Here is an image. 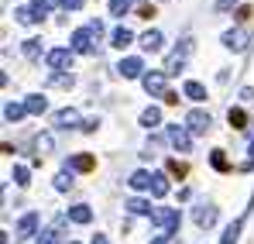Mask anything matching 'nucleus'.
Segmentation results:
<instances>
[{"label": "nucleus", "mask_w": 254, "mask_h": 244, "mask_svg": "<svg viewBox=\"0 0 254 244\" xmlns=\"http://www.w3.org/2000/svg\"><path fill=\"white\" fill-rule=\"evenodd\" d=\"M251 17V7H237V21H248Z\"/></svg>", "instance_id": "ea45409f"}, {"label": "nucleus", "mask_w": 254, "mask_h": 244, "mask_svg": "<svg viewBox=\"0 0 254 244\" xmlns=\"http://www.w3.org/2000/svg\"><path fill=\"white\" fill-rule=\"evenodd\" d=\"M127 210H130V213H155V210H151V206L144 203L141 196H134V200H127Z\"/></svg>", "instance_id": "72a5a7b5"}, {"label": "nucleus", "mask_w": 254, "mask_h": 244, "mask_svg": "<svg viewBox=\"0 0 254 244\" xmlns=\"http://www.w3.org/2000/svg\"><path fill=\"white\" fill-rule=\"evenodd\" d=\"M24 107H28V114H45L48 100H45V96H28V100H24Z\"/></svg>", "instance_id": "bb28decb"}, {"label": "nucleus", "mask_w": 254, "mask_h": 244, "mask_svg": "<svg viewBox=\"0 0 254 244\" xmlns=\"http://www.w3.org/2000/svg\"><path fill=\"white\" fill-rule=\"evenodd\" d=\"M69 244H76V241H69Z\"/></svg>", "instance_id": "37998d69"}, {"label": "nucleus", "mask_w": 254, "mask_h": 244, "mask_svg": "<svg viewBox=\"0 0 254 244\" xmlns=\"http://www.w3.org/2000/svg\"><path fill=\"white\" fill-rule=\"evenodd\" d=\"M130 31H127V28H117V31H114V35H110V45H117V48H127V45H130Z\"/></svg>", "instance_id": "cd10ccee"}, {"label": "nucleus", "mask_w": 254, "mask_h": 244, "mask_svg": "<svg viewBox=\"0 0 254 244\" xmlns=\"http://www.w3.org/2000/svg\"><path fill=\"white\" fill-rule=\"evenodd\" d=\"M223 45H227L230 52H244V48H248V31H241V28L227 31V35H223Z\"/></svg>", "instance_id": "9b49d317"}, {"label": "nucleus", "mask_w": 254, "mask_h": 244, "mask_svg": "<svg viewBox=\"0 0 254 244\" xmlns=\"http://www.w3.org/2000/svg\"><path fill=\"white\" fill-rule=\"evenodd\" d=\"M35 148H38V152H52V148H55V138H52V134H38V138H35Z\"/></svg>", "instance_id": "473e14b6"}, {"label": "nucleus", "mask_w": 254, "mask_h": 244, "mask_svg": "<svg viewBox=\"0 0 254 244\" xmlns=\"http://www.w3.org/2000/svg\"><path fill=\"white\" fill-rule=\"evenodd\" d=\"M21 52H24L28 59H42V41H38V38H24Z\"/></svg>", "instance_id": "b1692460"}, {"label": "nucleus", "mask_w": 254, "mask_h": 244, "mask_svg": "<svg viewBox=\"0 0 254 244\" xmlns=\"http://www.w3.org/2000/svg\"><path fill=\"white\" fill-rule=\"evenodd\" d=\"M141 69H144V62H141V59H134V55H130V59H121V66H117V73H121L124 80H144V73H141Z\"/></svg>", "instance_id": "423d86ee"}, {"label": "nucleus", "mask_w": 254, "mask_h": 244, "mask_svg": "<svg viewBox=\"0 0 254 244\" xmlns=\"http://www.w3.org/2000/svg\"><path fill=\"white\" fill-rule=\"evenodd\" d=\"M192 48H196V41H192V35H186V38H182V45H179V48L169 55V62H165V69H162V73H165V76L179 73V69L186 66V59L192 55Z\"/></svg>", "instance_id": "f03ea898"}, {"label": "nucleus", "mask_w": 254, "mask_h": 244, "mask_svg": "<svg viewBox=\"0 0 254 244\" xmlns=\"http://www.w3.org/2000/svg\"><path fill=\"white\" fill-rule=\"evenodd\" d=\"M151 220L162 227V234H179V210H172V206H162V210H155L151 213Z\"/></svg>", "instance_id": "7ed1b4c3"}, {"label": "nucleus", "mask_w": 254, "mask_h": 244, "mask_svg": "<svg viewBox=\"0 0 254 244\" xmlns=\"http://www.w3.org/2000/svg\"><path fill=\"white\" fill-rule=\"evenodd\" d=\"M93 165H96V159H93V155H76V159L69 162V168H72V172H89Z\"/></svg>", "instance_id": "4be33fe9"}, {"label": "nucleus", "mask_w": 254, "mask_h": 244, "mask_svg": "<svg viewBox=\"0 0 254 244\" xmlns=\"http://www.w3.org/2000/svg\"><path fill=\"white\" fill-rule=\"evenodd\" d=\"M227 121H230V127H234V131H244V127H248V114H244L241 107H230Z\"/></svg>", "instance_id": "f3484780"}, {"label": "nucleus", "mask_w": 254, "mask_h": 244, "mask_svg": "<svg viewBox=\"0 0 254 244\" xmlns=\"http://www.w3.org/2000/svg\"><path fill=\"white\" fill-rule=\"evenodd\" d=\"M69 220L72 224H89L93 220V210L89 206H69Z\"/></svg>", "instance_id": "a211bd4d"}, {"label": "nucleus", "mask_w": 254, "mask_h": 244, "mask_svg": "<svg viewBox=\"0 0 254 244\" xmlns=\"http://www.w3.org/2000/svg\"><path fill=\"white\" fill-rule=\"evenodd\" d=\"M192 220H196L199 227H213V224H216V206L213 203H199L196 210H192Z\"/></svg>", "instance_id": "6e6552de"}, {"label": "nucleus", "mask_w": 254, "mask_h": 244, "mask_svg": "<svg viewBox=\"0 0 254 244\" xmlns=\"http://www.w3.org/2000/svg\"><path fill=\"white\" fill-rule=\"evenodd\" d=\"M93 244H110V241H107V234H93Z\"/></svg>", "instance_id": "a19ab883"}, {"label": "nucleus", "mask_w": 254, "mask_h": 244, "mask_svg": "<svg viewBox=\"0 0 254 244\" xmlns=\"http://www.w3.org/2000/svg\"><path fill=\"white\" fill-rule=\"evenodd\" d=\"M151 196H169V179L162 175V172H151Z\"/></svg>", "instance_id": "2eb2a0df"}, {"label": "nucleus", "mask_w": 254, "mask_h": 244, "mask_svg": "<svg viewBox=\"0 0 254 244\" xmlns=\"http://www.w3.org/2000/svg\"><path fill=\"white\" fill-rule=\"evenodd\" d=\"M210 114L206 110H192L189 117H186V127H189V134H206L210 131Z\"/></svg>", "instance_id": "39448f33"}, {"label": "nucleus", "mask_w": 254, "mask_h": 244, "mask_svg": "<svg viewBox=\"0 0 254 244\" xmlns=\"http://www.w3.org/2000/svg\"><path fill=\"white\" fill-rule=\"evenodd\" d=\"M72 55H76L72 48H52V52L45 55V62H48L52 69H69V66H72Z\"/></svg>", "instance_id": "20e7f679"}, {"label": "nucleus", "mask_w": 254, "mask_h": 244, "mask_svg": "<svg viewBox=\"0 0 254 244\" xmlns=\"http://www.w3.org/2000/svg\"><path fill=\"white\" fill-rule=\"evenodd\" d=\"M141 124H144L148 131H151V127H158V124H162V110H158V107H148V110L141 114Z\"/></svg>", "instance_id": "5701e85b"}, {"label": "nucleus", "mask_w": 254, "mask_h": 244, "mask_svg": "<svg viewBox=\"0 0 254 244\" xmlns=\"http://www.w3.org/2000/svg\"><path fill=\"white\" fill-rule=\"evenodd\" d=\"M127 10H130V0H110V14L114 17H124Z\"/></svg>", "instance_id": "f704fd0d"}, {"label": "nucleus", "mask_w": 254, "mask_h": 244, "mask_svg": "<svg viewBox=\"0 0 254 244\" xmlns=\"http://www.w3.org/2000/svg\"><path fill=\"white\" fill-rule=\"evenodd\" d=\"M24 114H28V107H24V103H7V107H3V117H7L10 124H17Z\"/></svg>", "instance_id": "412c9836"}, {"label": "nucleus", "mask_w": 254, "mask_h": 244, "mask_svg": "<svg viewBox=\"0 0 254 244\" xmlns=\"http://www.w3.org/2000/svg\"><path fill=\"white\" fill-rule=\"evenodd\" d=\"M169 241H172L169 234H158V238H155V241H151V244H169Z\"/></svg>", "instance_id": "79ce46f5"}, {"label": "nucleus", "mask_w": 254, "mask_h": 244, "mask_svg": "<svg viewBox=\"0 0 254 244\" xmlns=\"http://www.w3.org/2000/svg\"><path fill=\"white\" fill-rule=\"evenodd\" d=\"M35 227H38V213H24L17 220V241H28L35 234Z\"/></svg>", "instance_id": "9d476101"}, {"label": "nucleus", "mask_w": 254, "mask_h": 244, "mask_svg": "<svg viewBox=\"0 0 254 244\" xmlns=\"http://www.w3.org/2000/svg\"><path fill=\"white\" fill-rule=\"evenodd\" d=\"M151 14H155L151 3H141V7H137V17H151Z\"/></svg>", "instance_id": "4c0bfd02"}, {"label": "nucleus", "mask_w": 254, "mask_h": 244, "mask_svg": "<svg viewBox=\"0 0 254 244\" xmlns=\"http://www.w3.org/2000/svg\"><path fill=\"white\" fill-rule=\"evenodd\" d=\"M237 7V0H216V10L220 14H227V10H234Z\"/></svg>", "instance_id": "c9c22d12"}, {"label": "nucleus", "mask_w": 254, "mask_h": 244, "mask_svg": "<svg viewBox=\"0 0 254 244\" xmlns=\"http://www.w3.org/2000/svg\"><path fill=\"white\" fill-rule=\"evenodd\" d=\"M144 89H148V93H151V96H162V100H165V93H169V89H165V73H144Z\"/></svg>", "instance_id": "0eeeda50"}, {"label": "nucleus", "mask_w": 254, "mask_h": 244, "mask_svg": "<svg viewBox=\"0 0 254 244\" xmlns=\"http://www.w3.org/2000/svg\"><path fill=\"white\" fill-rule=\"evenodd\" d=\"M10 179H14L17 186H28V182H31V172H28L24 165H14V172H10Z\"/></svg>", "instance_id": "7c9ffc66"}, {"label": "nucleus", "mask_w": 254, "mask_h": 244, "mask_svg": "<svg viewBox=\"0 0 254 244\" xmlns=\"http://www.w3.org/2000/svg\"><path fill=\"white\" fill-rule=\"evenodd\" d=\"M169 141L179 152H189V131H186L182 124H169Z\"/></svg>", "instance_id": "1a4fd4ad"}, {"label": "nucleus", "mask_w": 254, "mask_h": 244, "mask_svg": "<svg viewBox=\"0 0 254 244\" xmlns=\"http://www.w3.org/2000/svg\"><path fill=\"white\" fill-rule=\"evenodd\" d=\"M162 31H144V35H141V45H144V52H158V48H162Z\"/></svg>", "instance_id": "dca6fc26"}, {"label": "nucleus", "mask_w": 254, "mask_h": 244, "mask_svg": "<svg viewBox=\"0 0 254 244\" xmlns=\"http://www.w3.org/2000/svg\"><path fill=\"white\" fill-rule=\"evenodd\" d=\"M72 76H69V73H55V76H52V80H48V86H59V89H69V86H72Z\"/></svg>", "instance_id": "2f4dec72"}, {"label": "nucleus", "mask_w": 254, "mask_h": 244, "mask_svg": "<svg viewBox=\"0 0 254 244\" xmlns=\"http://www.w3.org/2000/svg\"><path fill=\"white\" fill-rule=\"evenodd\" d=\"M182 93H186L189 100H206V89H203V82H196V80L186 82V86H182Z\"/></svg>", "instance_id": "aec40b11"}, {"label": "nucleus", "mask_w": 254, "mask_h": 244, "mask_svg": "<svg viewBox=\"0 0 254 244\" xmlns=\"http://www.w3.org/2000/svg\"><path fill=\"white\" fill-rule=\"evenodd\" d=\"M165 168H169V175H175V179H186V175H189V165L179 162V159H169V165H165Z\"/></svg>", "instance_id": "a878e982"}, {"label": "nucleus", "mask_w": 254, "mask_h": 244, "mask_svg": "<svg viewBox=\"0 0 254 244\" xmlns=\"http://www.w3.org/2000/svg\"><path fill=\"white\" fill-rule=\"evenodd\" d=\"M241 168H244V172H251V168H254V141H251V148H248V162L241 165Z\"/></svg>", "instance_id": "e433bc0d"}, {"label": "nucleus", "mask_w": 254, "mask_h": 244, "mask_svg": "<svg viewBox=\"0 0 254 244\" xmlns=\"http://www.w3.org/2000/svg\"><path fill=\"white\" fill-rule=\"evenodd\" d=\"M55 127H76L79 124V110H72V107H62V110H55Z\"/></svg>", "instance_id": "f8f14e48"}, {"label": "nucleus", "mask_w": 254, "mask_h": 244, "mask_svg": "<svg viewBox=\"0 0 254 244\" xmlns=\"http://www.w3.org/2000/svg\"><path fill=\"white\" fill-rule=\"evenodd\" d=\"M127 182H130V189H151V175H148L144 168H137V172H134Z\"/></svg>", "instance_id": "6ab92c4d"}, {"label": "nucleus", "mask_w": 254, "mask_h": 244, "mask_svg": "<svg viewBox=\"0 0 254 244\" xmlns=\"http://www.w3.org/2000/svg\"><path fill=\"white\" fill-rule=\"evenodd\" d=\"M100 35H103V24L100 21H89L86 28L72 31V52H93L96 48L93 41H100Z\"/></svg>", "instance_id": "f257e3e1"}, {"label": "nucleus", "mask_w": 254, "mask_h": 244, "mask_svg": "<svg viewBox=\"0 0 254 244\" xmlns=\"http://www.w3.org/2000/svg\"><path fill=\"white\" fill-rule=\"evenodd\" d=\"M14 14H17V21H21V24H35V21H42V17L35 14V7H31V3H28V7H17Z\"/></svg>", "instance_id": "393cba45"}, {"label": "nucleus", "mask_w": 254, "mask_h": 244, "mask_svg": "<svg viewBox=\"0 0 254 244\" xmlns=\"http://www.w3.org/2000/svg\"><path fill=\"white\" fill-rule=\"evenodd\" d=\"M248 213H251V210H248ZM248 213H244V217H237V220H234V224H230V227L223 231V238H220V244H237V238H241V231H244V220H248Z\"/></svg>", "instance_id": "ddd939ff"}, {"label": "nucleus", "mask_w": 254, "mask_h": 244, "mask_svg": "<svg viewBox=\"0 0 254 244\" xmlns=\"http://www.w3.org/2000/svg\"><path fill=\"white\" fill-rule=\"evenodd\" d=\"M210 165L216 168V172H227V168H230V162H227V155H223L220 148H216V152H210Z\"/></svg>", "instance_id": "c756f323"}, {"label": "nucleus", "mask_w": 254, "mask_h": 244, "mask_svg": "<svg viewBox=\"0 0 254 244\" xmlns=\"http://www.w3.org/2000/svg\"><path fill=\"white\" fill-rule=\"evenodd\" d=\"M62 224H65V217H59L48 231L42 234V244H62Z\"/></svg>", "instance_id": "4468645a"}, {"label": "nucleus", "mask_w": 254, "mask_h": 244, "mask_svg": "<svg viewBox=\"0 0 254 244\" xmlns=\"http://www.w3.org/2000/svg\"><path fill=\"white\" fill-rule=\"evenodd\" d=\"M69 186H72V168H62V172L55 175V189H59V193H65Z\"/></svg>", "instance_id": "c85d7f7f"}, {"label": "nucleus", "mask_w": 254, "mask_h": 244, "mask_svg": "<svg viewBox=\"0 0 254 244\" xmlns=\"http://www.w3.org/2000/svg\"><path fill=\"white\" fill-rule=\"evenodd\" d=\"M62 7H65V10H79V7H83V0H62Z\"/></svg>", "instance_id": "58836bf2"}]
</instances>
